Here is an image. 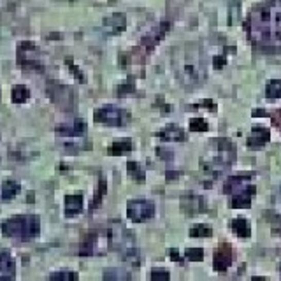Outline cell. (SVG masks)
I'll list each match as a JSON object with an SVG mask.
<instances>
[{
	"label": "cell",
	"mask_w": 281,
	"mask_h": 281,
	"mask_svg": "<svg viewBox=\"0 0 281 281\" xmlns=\"http://www.w3.org/2000/svg\"><path fill=\"white\" fill-rule=\"evenodd\" d=\"M127 171H129V174L137 183H144V180H146V174H144L143 165L137 164V162H129V164H127Z\"/></svg>",
	"instance_id": "d4e9b609"
},
{
	"label": "cell",
	"mask_w": 281,
	"mask_h": 281,
	"mask_svg": "<svg viewBox=\"0 0 281 281\" xmlns=\"http://www.w3.org/2000/svg\"><path fill=\"white\" fill-rule=\"evenodd\" d=\"M125 27H127V20L123 14H113V16H108V18L104 20V28L108 32L118 33V32H121Z\"/></svg>",
	"instance_id": "d6986e66"
},
{
	"label": "cell",
	"mask_w": 281,
	"mask_h": 281,
	"mask_svg": "<svg viewBox=\"0 0 281 281\" xmlns=\"http://www.w3.org/2000/svg\"><path fill=\"white\" fill-rule=\"evenodd\" d=\"M49 278L51 279H78V274L69 271H58V272H53Z\"/></svg>",
	"instance_id": "1f68e13d"
},
{
	"label": "cell",
	"mask_w": 281,
	"mask_h": 281,
	"mask_svg": "<svg viewBox=\"0 0 281 281\" xmlns=\"http://www.w3.org/2000/svg\"><path fill=\"white\" fill-rule=\"evenodd\" d=\"M93 120L97 123H104L111 127H123L130 121V113L125 109H120L116 106H104L93 113Z\"/></svg>",
	"instance_id": "8992f818"
},
{
	"label": "cell",
	"mask_w": 281,
	"mask_h": 281,
	"mask_svg": "<svg viewBox=\"0 0 281 281\" xmlns=\"http://www.w3.org/2000/svg\"><path fill=\"white\" fill-rule=\"evenodd\" d=\"M134 90H135V86H134V83H132V81H125V83H121V86H120V93L134 92Z\"/></svg>",
	"instance_id": "d590c367"
},
{
	"label": "cell",
	"mask_w": 281,
	"mask_h": 281,
	"mask_svg": "<svg viewBox=\"0 0 281 281\" xmlns=\"http://www.w3.org/2000/svg\"><path fill=\"white\" fill-rule=\"evenodd\" d=\"M169 255H171V258L172 260H176V262H183V258L180 257V253H178V250H169Z\"/></svg>",
	"instance_id": "8d00e7d4"
},
{
	"label": "cell",
	"mask_w": 281,
	"mask_h": 281,
	"mask_svg": "<svg viewBox=\"0 0 281 281\" xmlns=\"http://www.w3.org/2000/svg\"><path fill=\"white\" fill-rule=\"evenodd\" d=\"M181 209L185 211L186 215H197V213H204V209H206V204H204L202 197L194 195V194H188V195H183Z\"/></svg>",
	"instance_id": "9a60e30c"
},
{
	"label": "cell",
	"mask_w": 281,
	"mask_h": 281,
	"mask_svg": "<svg viewBox=\"0 0 281 281\" xmlns=\"http://www.w3.org/2000/svg\"><path fill=\"white\" fill-rule=\"evenodd\" d=\"M266 95L269 100H278L281 99V79H271L267 83Z\"/></svg>",
	"instance_id": "cb8c5ba5"
},
{
	"label": "cell",
	"mask_w": 281,
	"mask_h": 281,
	"mask_svg": "<svg viewBox=\"0 0 281 281\" xmlns=\"http://www.w3.org/2000/svg\"><path fill=\"white\" fill-rule=\"evenodd\" d=\"M106 194V181L102 180L100 181V188H97V194H95V199H93V202H92V206H90V209H95L97 206L100 204L102 201V195Z\"/></svg>",
	"instance_id": "d6a6232c"
},
{
	"label": "cell",
	"mask_w": 281,
	"mask_h": 281,
	"mask_svg": "<svg viewBox=\"0 0 281 281\" xmlns=\"http://www.w3.org/2000/svg\"><path fill=\"white\" fill-rule=\"evenodd\" d=\"M84 134H86V123L79 118L57 127V135H60V137H83Z\"/></svg>",
	"instance_id": "7c38bea8"
},
{
	"label": "cell",
	"mask_w": 281,
	"mask_h": 281,
	"mask_svg": "<svg viewBox=\"0 0 281 281\" xmlns=\"http://www.w3.org/2000/svg\"><path fill=\"white\" fill-rule=\"evenodd\" d=\"M132 150V140L130 139H120V140H114L113 144L108 148V153L111 156H120L125 155L127 151Z\"/></svg>",
	"instance_id": "7402d4cb"
},
{
	"label": "cell",
	"mask_w": 281,
	"mask_h": 281,
	"mask_svg": "<svg viewBox=\"0 0 281 281\" xmlns=\"http://www.w3.org/2000/svg\"><path fill=\"white\" fill-rule=\"evenodd\" d=\"M156 137L160 140H172V143H180V140H185V132L180 129L178 125H167L164 127L160 132H156Z\"/></svg>",
	"instance_id": "ac0fdd59"
},
{
	"label": "cell",
	"mask_w": 281,
	"mask_h": 281,
	"mask_svg": "<svg viewBox=\"0 0 281 281\" xmlns=\"http://www.w3.org/2000/svg\"><path fill=\"white\" fill-rule=\"evenodd\" d=\"M127 216L135 221V223H143V221H148L155 216V204L150 201H143V199H137V201H130L127 204Z\"/></svg>",
	"instance_id": "9c48e42d"
},
{
	"label": "cell",
	"mask_w": 281,
	"mask_h": 281,
	"mask_svg": "<svg viewBox=\"0 0 281 281\" xmlns=\"http://www.w3.org/2000/svg\"><path fill=\"white\" fill-rule=\"evenodd\" d=\"M18 63L27 71H36V72L44 71V65H42L39 58V49L32 42H23L18 48Z\"/></svg>",
	"instance_id": "52a82bcc"
},
{
	"label": "cell",
	"mask_w": 281,
	"mask_h": 281,
	"mask_svg": "<svg viewBox=\"0 0 281 281\" xmlns=\"http://www.w3.org/2000/svg\"><path fill=\"white\" fill-rule=\"evenodd\" d=\"M172 65L178 78L186 88L201 86V83L206 79V62L204 55L199 46L186 44L176 49L172 58Z\"/></svg>",
	"instance_id": "3957f363"
},
{
	"label": "cell",
	"mask_w": 281,
	"mask_h": 281,
	"mask_svg": "<svg viewBox=\"0 0 281 281\" xmlns=\"http://www.w3.org/2000/svg\"><path fill=\"white\" fill-rule=\"evenodd\" d=\"M30 99V92H28L27 86H23V84H18V86H14V90H12V102H16V104H23L25 100Z\"/></svg>",
	"instance_id": "484cf974"
},
{
	"label": "cell",
	"mask_w": 281,
	"mask_h": 281,
	"mask_svg": "<svg viewBox=\"0 0 281 281\" xmlns=\"http://www.w3.org/2000/svg\"><path fill=\"white\" fill-rule=\"evenodd\" d=\"M83 211V195L76 194L65 197V215L67 216H76Z\"/></svg>",
	"instance_id": "ffe728a7"
},
{
	"label": "cell",
	"mask_w": 281,
	"mask_h": 281,
	"mask_svg": "<svg viewBox=\"0 0 281 281\" xmlns=\"http://www.w3.org/2000/svg\"><path fill=\"white\" fill-rule=\"evenodd\" d=\"M225 65V57H216L215 58V67L216 69H221Z\"/></svg>",
	"instance_id": "74e56055"
},
{
	"label": "cell",
	"mask_w": 281,
	"mask_h": 281,
	"mask_svg": "<svg viewBox=\"0 0 281 281\" xmlns=\"http://www.w3.org/2000/svg\"><path fill=\"white\" fill-rule=\"evenodd\" d=\"M251 199H253V195H236V197H232V207H236V209H248L251 207Z\"/></svg>",
	"instance_id": "4316f807"
},
{
	"label": "cell",
	"mask_w": 281,
	"mask_h": 281,
	"mask_svg": "<svg viewBox=\"0 0 281 281\" xmlns=\"http://www.w3.org/2000/svg\"><path fill=\"white\" fill-rule=\"evenodd\" d=\"M232 260H234V251L231 248V244L223 242V244H220L215 251V257H213V267H215V271L223 272L231 267Z\"/></svg>",
	"instance_id": "8fae6325"
},
{
	"label": "cell",
	"mask_w": 281,
	"mask_h": 281,
	"mask_svg": "<svg viewBox=\"0 0 281 281\" xmlns=\"http://www.w3.org/2000/svg\"><path fill=\"white\" fill-rule=\"evenodd\" d=\"M111 248V236L109 231L100 229V231L92 232L81 244V255L83 257H92V255H104L106 250Z\"/></svg>",
	"instance_id": "5b68a950"
},
{
	"label": "cell",
	"mask_w": 281,
	"mask_h": 281,
	"mask_svg": "<svg viewBox=\"0 0 281 281\" xmlns=\"http://www.w3.org/2000/svg\"><path fill=\"white\" fill-rule=\"evenodd\" d=\"M271 139V132L266 127H255L253 130L250 132L248 139H246V144L251 150H260L262 146H266L267 140Z\"/></svg>",
	"instance_id": "5bb4252c"
},
{
	"label": "cell",
	"mask_w": 281,
	"mask_h": 281,
	"mask_svg": "<svg viewBox=\"0 0 281 281\" xmlns=\"http://www.w3.org/2000/svg\"><path fill=\"white\" fill-rule=\"evenodd\" d=\"M18 191H20V183L11 181V180L4 181V185H2V201L4 202L11 201L14 195H18Z\"/></svg>",
	"instance_id": "603a6c76"
},
{
	"label": "cell",
	"mask_w": 281,
	"mask_h": 281,
	"mask_svg": "<svg viewBox=\"0 0 281 281\" xmlns=\"http://www.w3.org/2000/svg\"><path fill=\"white\" fill-rule=\"evenodd\" d=\"M279 276H281V264H279Z\"/></svg>",
	"instance_id": "60d3db41"
},
{
	"label": "cell",
	"mask_w": 281,
	"mask_h": 281,
	"mask_svg": "<svg viewBox=\"0 0 281 281\" xmlns=\"http://www.w3.org/2000/svg\"><path fill=\"white\" fill-rule=\"evenodd\" d=\"M274 232H276V234H279V236H281V218L276 220V223H274Z\"/></svg>",
	"instance_id": "ab89813d"
},
{
	"label": "cell",
	"mask_w": 281,
	"mask_h": 281,
	"mask_svg": "<svg viewBox=\"0 0 281 281\" xmlns=\"http://www.w3.org/2000/svg\"><path fill=\"white\" fill-rule=\"evenodd\" d=\"M2 232L7 237H14L20 241H30L33 237L39 236L41 232V221L33 215H23V216H14L4 221Z\"/></svg>",
	"instance_id": "277c9868"
},
{
	"label": "cell",
	"mask_w": 281,
	"mask_h": 281,
	"mask_svg": "<svg viewBox=\"0 0 281 281\" xmlns=\"http://www.w3.org/2000/svg\"><path fill=\"white\" fill-rule=\"evenodd\" d=\"M223 191L232 197L236 195H255V185L251 183V176H232L225 181Z\"/></svg>",
	"instance_id": "30bf717a"
},
{
	"label": "cell",
	"mask_w": 281,
	"mask_h": 281,
	"mask_svg": "<svg viewBox=\"0 0 281 281\" xmlns=\"http://www.w3.org/2000/svg\"><path fill=\"white\" fill-rule=\"evenodd\" d=\"M231 227H232V231L237 237L248 239V237L251 236V227H250L248 220H244V218H234L231 221Z\"/></svg>",
	"instance_id": "44dd1931"
},
{
	"label": "cell",
	"mask_w": 281,
	"mask_h": 281,
	"mask_svg": "<svg viewBox=\"0 0 281 281\" xmlns=\"http://www.w3.org/2000/svg\"><path fill=\"white\" fill-rule=\"evenodd\" d=\"M130 274L127 271H108L104 274V279H129Z\"/></svg>",
	"instance_id": "4dcf8cb0"
},
{
	"label": "cell",
	"mask_w": 281,
	"mask_h": 281,
	"mask_svg": "<svg viewBox=\"0 0 281 281\" xmlns=\"http://www.w3.org/2000/svg\"><path fill=\"white\" fill-rule=\"evenodd\" d=\"M151 279H169L171 278V274H169L167 271H159V269H155V271H151Z\"/></svg>",
	"instance_id": "e575fe53"
},
{
	"label": "cell",
	"mask_w": 281,
	"mask_h": 281,
	"mask_svg": "<svg viewBox=\"0 0 281 281\" xmlns=\"http://www.w3.org/2000/svg\"><path fill=\"white\" fill-rule=\"evenodd\" d=\"M167 28H169V23H167V21H164V23H162L159 28H155V30L150 32L146 37H144L143 41H140V46H144V48H146V51H151L162 39H164V36H165V32H167Z\"/></svg>",
	"instance_id": "2e32d148"
},
{
	"label": "cell",
	"mask_w": 281,
	"mask_h": 281,
	"mask_svg": "<svg viewBox=\"0 0 281 281\" xmlns=\"http://www.w3.org/2000/svg\"><path fill=\"white\" fill-rule=\"evenodd\" d=\"M185 257L191 262H201L204 258V250L202 248H188L185 253Z\"/></svg>",
	"instance_id": "f546056e"
},
{
	"label": "cell",
	"mask_w": 281,
	"mask_h": 281,
	"mask_svg": "<svg viewBox=\"0 0 281 281\" xmlns=\"http://www.w3.org/2000/svg\"><path fill=\"white\" fill-rule=\"evenodd\" d=\"M213 234L211 227H207V225H197V227L190 229V236L191 237H209Z\"/></svg>",
	"instance_id": "f1b7e54d"
},
{
	"label": "cell",
	"mask_w": 281,
	"mask_h": 281,
	"mask_svg": "<svg viewBox=\"0 0 281 281\" xmlns=\"http://www.w3.org/2000/svg\"><path fill=\"white\" fill-rule=\"evenodd\" d=\"M109 236H111V248L121 250V251L132 248V236L125 229L121 227L109 229Z\"/></svg>",
	"instance_id": "4fadbf2b"
},
{
	"label": "cell",
	"mask_w": 281,
	"mask_h": 281,
	"mask_svg": "<svg viewBox=\"0 0 281 281\" xmlns=\"http://www.w3.org/2000/svg\"><path fill=\"white\" fill-rule=\"evenodd\" d=\"M272 123H274V127H278V130L281 132V109H276V111H271L269 113Z\"/></svg>",
	"instance_id": "836d02e7"
},
{
	"label": "cell",
	"mask_w": 281,
	"mask_h": 281,
	"mask_svg": "<svg viewBox=\"0 0 281 281\" xmlns=\"http://www.w3.org/2000/svg\"><path fill=\"white\" fill-rule=\"evenodd\" d=\"M236 160V146L229 139H213L207 153L201 160V176L206 188L215 185V181L227 171Z\"/></svg>",
	"instance_id": "7a4b0ae2"
},
{
	"label": "cell",
	"mask_w": 281,
	"mask_h": 281,
	"mask_svg": "<svg viewBox=\"0 0 281 281\" xmlns=\"http://www.w3.org/2000/svg\"><path fill=\"white\" fill-rule=\"evenodd\" d=\"M48 93L58 108H62L65 111L74 109V106H76L74 93H72L69 86H65V84H62V83H53V81H51V83H48Z\"/></svg>",
	"instance_id": "ba28073f"
},
{
	"label": "cell",
	"mask_w": 281,
	"mask_h": 281,
	"mask_svg": "<svg viewBox=\"0 0 281 281\" xmlns=\"http://www.w3.org/2000/svg\"><path fill=\"white\" fill-rule=\"evenodd\" d=\"M251 114H253V116H257V118L258 116H269V113H267V111H264V109H255Z\"/></svg>",
	"instance_id": "f35d334b"
},
{
	"label": "cell",
	"mask_w": 281,
	"mask_h": 281,
	"mask_svg": "<svg viewBox=\"0 0 281 281\" xmlns=\"http://www.w3.org/2000/svg\"><path fill=\"white\" fill-rule=\"evenodd\" d=\"M251 42L267 51L281 49V0H266L251 11L246 21Z\"/></svg>",
	"instance_id": "6da1fadb"
},
{
	"label": "cell",
	"mask_w": 281,
	"mask_h": 281,
	"mask_svg": "<svg viewBox=\"0 0 281 281\" xmlns=\"http://www.w3.org/2000/svg\"><path fill=\"white\" fill-rule=\"evenodd\" d=\"M14 258L11 257V253L7 250H2V255H0V278L12 279L14 278Z\"/></svg>",
	"instance_id": "e0dca14e"
},
{
	"label": "cell",
	"mask_w": 281,
	"mask_h": 281,
	"mask_svg": "<svg viewBox=\"0 0 281 281\" xmlns=\"http://www.w3.org/2000/svg\"><path fill=\"white\" fill-rule=\"evenodd\" d=\"M207 129H209V125H207V121L204 118H191L190 120L191 132H206Z\"/></svg>",
	"instance_id": "83f0119b"
}]
</instances>
